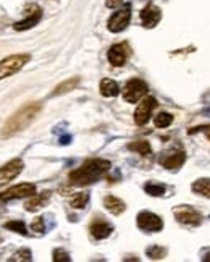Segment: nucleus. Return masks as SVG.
<instances>
[{
	"label": "nucleus",
	"instance_id": "33",
	"mask_svg": "<svg viewBox=\"0 0 210 262\" xmlns=\"http://www.w3.org/2000/svg\"><path fill=\"white\" fill-rule=\"evenodd\" d=\"M204 260H205V262H210V252H208V254L205 256V259H204Z\"/></svg>",
	"mask_w": 210,
	"mask_h": 262
},
{
	"label": "nucleus",
	"instance_id": "34",
	"mask_svg": "<svg viewBox=\"0 0 210 262\" xmlns=\"http://www.w3.org/2000/svg\"><path fill=\"white\" fill-rule=\"evenodd\" d=\"M204 114H205V115H207V117H210V109H207V110H205V112H204Z\"/></svg>",
	"mask_w": 210,
	"mask_h": 262
},
{
	"label": "nucleus",
	"instance_id": "31",
	"mask_svg": "<svg viewBox=\"0 0 210 262\" xmlns=\"http://www.w3.org/2000/svg\"><path fill=\"white\" fill-rule=\"evenodd\" d=\"M199 129H202V131H204V135L207 136V139H210V125H208V126H197L196 129H191L189 133H196V131H199Z\"/></svg>",
	"mask_w": 210,
	"mask_h": 262
},
{
	"label": "nucleus",
	"instance_id": "12",
	"mask_svg": "<svg viewBox=\"0 0 210 262\" xmlns=\"http://www.w3.org/2000/svg\"><path fill=\"white\" fill-rule=\"evenodd\" d=\"M162 20V10L154 5V4H149L142 8L141 12V23L144 28H155Z\"/></svg>",
	"mask_w": 210,
	"mask_h": 262
},
{
	"label": "nucleus",
	"instance_id": "2",
	"mask_svg": "<svg viewBox=\"0 0 210 262\" xmlns=\"http://www.w3.org/2000/svg\"><path fill=\"white\" fill-rule=\"evenodd\" d=\"M42 106L39 102H30V104L23 106L18 112L7 120V123L2 128V138H12L13 135L20 133V131L26 129L30 126L33 121L36 120V117L39 115Z\"/></svg>",
	"mask_w": 210,
	"mask_h": 262
},
{
	"label": "nucleus",
	"instance_id": "21",
	"mask_svg": "<svg viewBox=\"0 0 210 262\" xmlns=\"http://www.w3.org/2000/svg\"><path fill=\"white\" fill-rule=\"evenodd\" d=\"M88 202H89V193H76L70 201V205L73 209H84Z\"/></svg>",
	"mask_w": 210,
	"mask_h": 262
},
{
	"label": "nucleus",
	"instance_id": "30",
	"mask_svg": "<svg viewBox=\"0 0 210 262\" xmlns=\"http://www.w3.org/2000/svg\"><path fill=\"white\" fill-rule=\"evenodd\" d=\"M123 2L125 0H105V5H107V8H118L123 5Z\"/></svg>",
	"mask_w": 210,
	"mask_h": 262
},
{
	"label": "nucleus",
	"instance_id": "8",
	"mask_svg": "<svg viewBox=\"0 0 210 262\" xmlns=\"http://www.w3.org/2000/svg\"><path fill=\"white\" fill-rule=\"evenodd\" d=\"M138 227L141 230H144V231H150V233H154V231H160L162 228H164V220H162L159 215L155 214H152V212H147V211H142L138 214Z\"/></svg>",
	"mask_w": 210,
	"mask_h": 262
},
{
	"label": "nucleus",
	"instance_id": "23",
	"mask_svg": "<svg viewBox=\"0 0 210 262\" xmlns=\"http://www.w3.org/2000/svg\"><path fill=\"white\" fill-rule=\"evenodd\" d=\"M144 191L149 194V196H155V198H159V196H164L167 188L164 185L160 183H154V181H149L144 185Z\"/></svg>",
	"mask_w": 210,
	"mask_h": 262
},
{
	"label": "nucleus",
	"instance_id": "24",
	"mask_svg": "<svg viewBox=\"0 0 210 262\" xmlns=\"http://www.w3.org/2000/svg\"><path fill=\"white\" fill-rule=\"evenodd\" d=\"M5 228H7V230H10V231H15V233H20V235H23V237H28L26 225H24V222H21V220L7 222V223H5Z\"/></svg>",
	"mask_w": 210,
	"mask_h": 262
},
{
	"label": "nucleus",
	"instance_id": "18",
	"mask_svg": "<svg viewBox=\"0 0 210 262\" xmlns=\"http://www.w3.org/2000/svg\"><path fill=\"white\" fill-rule=\"evenodd\" d=\"M100 94L103 97H117L120 94V86L117 81H113L110 78H103L100 81Z\"/></svg>",
	"mask_w": 210,
	"mask_h": 262
},
{
	"label": "nucleus",
	"instance_id": "3",
	"mask_svg": "<svg viewBox=\"0 0 210 262\" xmlns=\"http://www.w3.org/2000/svg\"><path fill=\"white\" fill-rule=\"evenodd\" d=\"M30 60H31L30 54H13L5 57L4 60H0V81L13 76L26 63H30Z\"/></svg>",
	"mask_w": 210,
	"mask_h": 262
},
{
	"label": "nucleus",
	"instance_id": "19",
	"mask_svg": "<svg viewBox=\"0 0 210 262\" xmlns=\"http://www.w3.org/2000/svg\"><path fill=\"white\" fill-rule=\"evenodd\" d=\"M80 84V78L78 76H73V78H70V80H66V81H63V83H60L59 86L55 88V91L52 92V96L55 97V96H63V94H66V92H70V91H73L76 86H78Z\"/></svg>",
	"mask_w": 210,
	"mask_h": 262
},
{
	"label": "nucleus",
	"instance_id": "10",
	"mask_svg": "<svg viewBox=\"0 0 210 262\" xmlns=\"http://www.w3.org/2000/svg\"><path fill=\"white\" fill-rule=\"evenodd\" d=\"M175 214V219L183 223V225H189V227H197L200 225V222H202V217H200V214L193 209V207H188V205H179L173 211Z\"/></svg>",
	"mask_w": 210,
	"mask_h": 262
},
{
	"label": "nucleus",
	"instance_id": "14",
	"mask_svg": "<svg viewBox=\"0 0 210 262\" xmlns=\"http://www.w3.org/2000/svg\"><path fill=\"white\" fill-rule=\"evenodd\" d=\"M89 231H91L92 238H95V240H105V238H109V237L112 235L113 227L110 225L109 222H105L103 219L99 217V219H95V220L91 223Z\"/></svg>",
	"mask_w": 210,
	"mask_h": 262
},
{
	"label": "nucleus",
	"instance_id": "27",
	"mask_svg": "<svg viewBox=\"0 0 210 262\" xmlns=\"http://www.w3.org/2000/svg\"><path fill=\"white\" fill-rule=\"evenodd\" d=\"M165 249L162 248V246H150V248H147V251H146V254L150 257V259H155V260H159V259H164L165 257Z\"/></svg>",
	"mask_w": 210,
	"mask_h": 262
},
{
	"label": "nucleus",
	"instance_id": "26",
	"mask_svg": "<svg viewBox=\"0 0 210 262\" xmlns=\"http://www.w3.org/2000/svg\"><path fill=\"white\" fill-rule=\"evenodd\" d=\"M171 121H173V115L167 114V112H160V114L155 115V118H154V123L157 128H167L171 125Z\"/></svg>",
	"mask_w": 210,
	"mask_h": 262
},
{
	"label": "nucleus",
	"instance_id": "4",
	"mask_svg": "<svg viewBox=\"0 0 210 262\" xmlns=\"http://www.w3.org/2000/svg\"><path fill=\"white\" fill-rule=\"evenodd\" d=\"M129 20H131V4H125L110 16V20L107 23L109 31L121 33L123 30H126V26L129 24Z\"/></svg>",
	"mask_w": 210,
	"mask_h": 262
},
{
	"label": "nucleus",
	"instance_id": "15",
	"mask_svg": "<svg viewBox=\"0 0 210 262\" xmlns=\"http://www.w3.org/2000/svg\"><path fill=\"white\" fill-rule=\"evenodd\" d=\"M185 161H186V155L183 151H171L160 157V164L165 168H168V170H176V168H179L185 164Z\"/></svg>",
	"mask_w": 210,
	"mask_h": 262
},
{
	"label": "nucleus",
	"instance_id": "35",
	"mask_svg": "<svg viewBox=\"0 0 210 262\" xmlns=\"http://www.w3.org/2000/svg\"><path fill=\"white\" fill-rule=\"evenodd\" d=\"M0 243H2V237H0Z\"/></svg>",
	"mask_w": 210,
	"mask_h": 262
},
{
	"label": "nucleus",
	"instance_id": "17",
	"mask_svg": "<svg viewBox=\"0 0 210 262\" xmlns=\"http://www.w3.org/2000/svg\"><path fill=\"white\" fill-rule=\"evenodd\" d=\"M103 207L107 209L110 214H113V215H120V214L125 212L126 205H125V202H123L121 199H118L117 196L109 194V196H105V198H103Z\"/></svg>",
	"mask_w": 210,
	"mask_h": 262
},
{
	"label": "nucleus",
	"instance_id": "7",
	"mask_svg": "<svg viewBox=\"0 0 210 262\" xmlns=\"http://www.w3.org/2000/svg\"><path fill=\"white\" fill-rule=\"evenodd\" d=\"M23 161L21 159H12L10 162H7L4 167H0V188L2 186H5L7 183H10L13 181L18 175H20L23 172Z\"/></svg>",
	"mask_w": 210,
	"mask_h": 262
},
{
	"label": "nucleus",
	"instance_id": "32",
	"mask_svg": "<svg viewBox=\"0 0 210 262\" xmlns=\"http://www.w3.org/2000/svg\"><path fill=\"white\" fill-rule=\"evenodd\" d=\"M70 143H71V136L70 135H65V136L60 138V144L62 146H66V144H70Z\"/></svg>",
	"mask_w": 210,
	"mask_h": 262
},
{
	"label": "nucleus",
	"instance_id": "13",
	"mask_svg": "<svg viewBox=\"0 0 210 262\" xmlns=\"http://www.w3.org/2000/svg\"><path fill=\"white\" fill-rule=\"evenodd\" d=\"M41 18H42V10L37 5H33L31 7V13L28 15L24 20L21 21H18L13 24V30L15 31H26V30H31V28H34L37 23L41 21Z\"/></svg>",
	"mask_w": 210,
	"mask_h": 262
},
{
	"label": "nucleus",
	"instance_id": "22",
	"mask_svg": "<svg viewBox=\"0 0 210 262\" xmlns=\"http://www.w3.org/2000/svg\"><path fill=\"white\" fill-rule=\"evenodd\" d=\"M128 149L136 154H141V155H149L150 154V144L147 141H135V143H129L128 144Z\"/></svg>",
	"mask_w": 210,
	"mask_h": 262
},
{
	"label": "nucleus",
	"instance_id": "28",
	"mask_svg": "<svg viewBox=\"0 0 210 262\" xmlns=\"http://www.w3.org/2000/svg\"><path fill=\"white\" fill-rule=\"evenodd\" d=\"M54 257V262H71V257H70V254L68 252H66L65 249H55L54 251V254H52Z\"/></svg>",
	"mask_w": 210,
	"mask_h": 262
},
{
	"label": "nucleus",
	"instance_id": "1",
	"mask_svg": "<svg viewBox=\"0 0 210 262\" xmlns=\"http://www.w3.org/2000/svg\"><path fill=\"white\" fill-rule=\"evenodd\" d=\"M110 162L103 159H91L84 162L83 167L76 168L70 173V183L74 186H88L99 181L102 176L110 170Z\"/></svg>",
	"mask_w": 210,
	"mask_h": 262
},
{
	"label": "nucleus",
	"instance_id": "11",
	"mask_svg": "<svg viewBox=\"0 0 210 262\" xmlns=\"http://www.w3.org/2000/svg\"><path fill=\"white\" fill-rule=\"evenodd\" d=\"M109 62L113 65V67H121V65H125L128 57H129V47L128 44L121 42V44H115L112 45V47L109 49Z\"/></svg>",
	"mask_w": 210,
	"mask_h": 262
},
{
	"label": "nucleus",
	"instance_id": "20",
	"mask_svg": "<svg viewBox=\"0 0 210 262\" xmlns=\"http://www.w3.org/2000/svg\"><path fill=\"white\" fill-rule=\"evenodd\" d=\"M193 193L199 194V196H204V198H210V178H200L197 181L193 183L191 186Z\"/></svg>",
	"mask_w": 210,
	"mask_h": 262
},
{
	"label": "nucleus",
	"instance_id": "16",
	"mask_svg": "<svg viewBox=\"0 0 210 262\" xmlns=\"http://www.w3.org/2000/svg\"><path fill=\"white\" fill-rule=\"evenodd\" d=\"M50 198V191H42L39 194H33L31 196V199H28L24 202V209L28 212H36V211H39L44 207V204L49 201Z\"/></svg>",
	"mask_w": 210,
	"mask_h": 262
},
{
	"label": "nucleus",
	"instance_id": "29",
	"mask_svg": "<svg viewBox=\"0 0 210 262\" xmlns=\"http://www.w3.org/2000/svg\"><path fill=\"white\" fill-rule=\"evenodd\" d=\"M31 230L36 233H44L45 231V223H44V217H36L31 223Z\"/></svg>",
	"mask_w": 210,
	"mask_h": 262
},
{
	"label": "nucleus",
	"instance_id": "25",
	"mask_svg": "<svg viewBox=\"0 0 210 262\" xmlns=\"http://www.w3.org/2000/svg\"><path fill=\"white\" fill-rule=\"evenodd\" d=\"M10 262H21V260H24V262H31L33 260V252L28 249V248H23V249H20V251H16L15 254L8 259Z\"/></svg>",
	"mask_w": 210,
	"mask_h": 262
},
{
	"label": "nucleus",
	"instance_id": "5",
	"mask_svg": "<svg viewBox=\"0 0 210 262\" xmlns=\"http://www.w3.org/2000/svg\"><path fill=\"white\" fill-rule=\"evenodd\" d=\"M146 94H147V84L138 78L129 80L125 84V88H123V99L129 102V104H136L142 97H146Z\"/></svg>",
	"mask_w": 210,
	"mask_h": 262
},
{
	"label": "nucleus",
	"instance_id": "6",
	"mask_svg": "<svg viewBox=\"0 0 210 262\" xmlns=\"http://www.w3.org/2000/svg\"><path fill=\"white\" fill-rule=\"evenodd\" d=\"M36 194V185L33 183H20L16 186L5 190L4 193H0V201L8 202L13 199H23V198H30V196Z\"/></svg>",
	"mask_w": 210,
	"mask_h": 262
},
{
	"label": "nucleus",
	"instance_id": "9",
	"mask_svg": "<svg viewBox=\"0 0 210 262\" xmlns=\"http://www.w3.org/2000/svg\"><path fill=\"white\" fill-rule=\"evenodd\" d=\"M157 106V100L154 97H142L141 102L138 104V109L135 112V121H136V125L139 126H144L147 121L150 120V115H152V110L155 109Z\"/></svg>",
	"mask_w": 210,
	"mask_h": 262
}]
</instances>
